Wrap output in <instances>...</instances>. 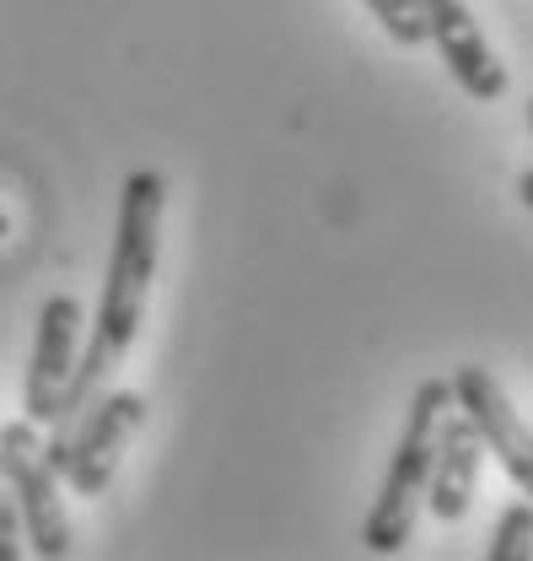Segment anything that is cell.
I'll return each instance as SVG.
<instances>
[{
	"label": "cell",
	"instance_id": "cell-1",
	"mask_svg": "<svg viewBox=\"0 0 533 561\" xmlns=\"http://www.w3.org/2000/svg\"><path fill=\"white\" fill-rule=\"evenodd\" d=\"M162 206H167V184L151 168H135L119 195V227H114V254H108V276H103V302L92 319L86 351L76 356V373L60 400V421L70 426L119 373V362L130 356L135 335L146 324V297L157 276V254H162Z\"/></svg>",
	"mask_w": 533,
	"mask_h": 561
},
{
	"label": "cell",
	"instance_id": "cell-2",
	"mask_svg": "<svg viewBox=\"0 0 533 561\" xmlns=\"http://www.w3.org/2000/svg\"><path fill=\"white\" fill-rule=\"evenodd\" d=\"M453 411V383L448 378H426L409 400V416L404 432L394 443V459H389V476L383 491L361 524V546L372 557H399L404 546L415 540V513L426 502V481H431V454H437V426Z\"/></svg>",
	"mask_w": 533,
	"mask_h": 561
},
{
	"label": "cell",
	"instance_id": "cell-3",
	"mask_svg": "<svg viewBox=\"0 0 533 561\" xmlns=\"http://www.w3.org/2000/svg\"><path fill=\"white\" fill-rule=\"evenodd\" d=\"M140 426H146V400L135 389H114V394H97L70 426H55L44 454H49L55 476L76 496H103L108 481H114V470H119L125 443Z\"/></svg>",
	"mask_w": 533,
	"mask_h": 561
},
{
	"label": "cell",
	"instance_id": "cell-4",
	"mask_svg": "<svg viewBox=\"0 0 533 561\" xmlns=\"http://www.w3.org/2000/svg\"><path fill=\"white\" fill-rule=\"evenodd\" d=\"M0 476H5V486L16 496L27 551L44 561H66L76 540H70V518H66V502H60V476H55L33 421L0 426Z\"/></svg>",
	"mask_w": 533,
	"mask_h": 561
},
{
	"label": "cell",
	"instance_id": "cell-5",
	"mask_svg": "<svg viewBox=\"0 0 533 561\" xmlns=\"http://www.w3.org/2000/svg\"><path fill=\"white\" fill-rule=\"evenodd\" d=\"M448 383H453L459 411L479 426V443H485V448L501 459V470L533 496V432L523 426V416L512 411V400H507V389L496 383V373L479 367V362H464Z\"/></svg>",
	"mask_w": 533,
	"mask_h": 561
},
{
	"label": "cell",
	"instance_id": "cell-6",
	"mask_svg": "<svg viewBox=\"0 0 533 561\" xmlns=\"http://www.w3.org/2000/svg\"><path fill=\"white\" fill-rule=\"evenodd\" d=\"M76 356H81V302L60 291L38 308V335H33V362H27V421L33 426H55L60 421V400H66V383L76 373Z\"/></svg>",
	"mask_w": 533,
	"mask_h": 561
},
{
	"label": "cell",
	"instance_id": "cell-7",
	"mask_svg": "<svg viewBox=\"0 0 533 561\" xmlns=\"http://www.w3.org/2000/svg\"><path fill=\"white\" fill-rule=\"evenodd\" d=\"M415 5H420V22H426V44H437L453 81L474 103H496L507 92V66L490 55L468 0H415Z\"/></svg>",
	"mask_w": 533,
	"mask_h": 561
},
{
	"label": "cell",
	"instance_id": "cell-8",
	"mask_svg": "<svg viewBox=\"0 0 533 561\" xmlns=\"http://www.w3.org/2000/svg\"><path fill=\"white\" fill-rule=\"evenodd\" d=\"M479 465H485V443H479V426L459 411L442 416L437 426V454H431V481H426V507L442 518V524H464L468 507H474V486H479Z\"/></svg>",
	"mask_w": 533,
	"mask_h": 561
},
{
	"label": "cell",
	"instance_id": "cell-9",
	"mask_svg": "<svg viewBox=\"0 0 533 561\" xmlns=\"http://www.w3.org/2000/svg\"><path fill=\"white\" fill-rule=\"evenodd\" d=\"M485 561H533V502H512L496 518V535L485 546Z\"/></svg>",
	"mask_w": 533,
	"mask_h": 561
},
{
	"label": "cell",
	"instance_id": "cell-10",
	"mask_svg": "<svg viewBox=\"0 0 533 561\" xmlns=\"http://www.w3.org/2000/svg\"><path fill=\"white\" fill-rule=\"evenodd\" d=\"M378 22H383V33L399 44V49H420L426 44V22H420V5L415 0H361Z\"/></svg>",
	"mask_w": 533,
	"mask_h": 561
},
{
	"label": "cell",
	"instance_id": "cell-11",
	"mask_svg": "<svg viewBox=\"0 0 533 561\" xmlns=\"http://www.w3.org/2000/svg\"><path fill=\"white\" fill-rule=\"evenodd\" d=\"M27 551V535H22V513H16V496L0 476V561H16Z\"/></svg>",
	"mask_w": 533,
	"mask_h": 561
},
{
	"label": "cell",
	"instance_id": "cell-12",
	"mask_svg": "<svg viewBox=\"0 0 533 561\" xmlns=\"http://www.w3.org/2000/svg\"><path fill=\"white\" fill-rule=\"evenodd\" d=\"M529 125H533V103H529Z\"/></svg>",
	"mask_w": 533,
	"mask_h": 561
}]
</instances>
